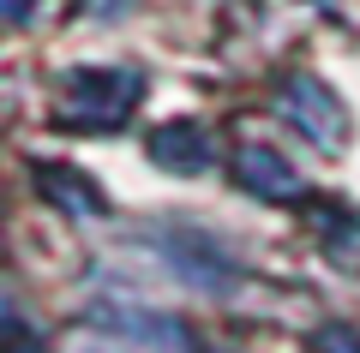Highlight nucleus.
I'll list each match as a JSON object with an SVG mask.
<instances>
[{
	"label": "nucleus",
	"mask_w": 360,
	"mask_h": 353,
	"mask_svg": "<svg viewBox=\"0 0 360 353\" xmlns=\"http://www.w3.org/2000/svg\"><path fill=\"white\" fill-rule=\"evenodd\" d=\"M132 102H139V78H127V72H78L66 84L60 120L66 126H115V120H127Z\"/></svg>",
	"instance_id": "obj_1"
},
{
	"label": "nucleus",
	"mask_w": 360,
	"mask_h": 353,
	"mask_svg": "<svg viewBox=\"0 0 360 353\" xmlns=\"http://www.w3.org/2000/svg\"><path fill=\"white\" fill-rule=\"evenodd\" d=\"M283 102H288V114L300 120V132H307L312 144H336V138H342V108H336V102L324 96L312 78H300Z\"/></svg>",
	"instance_id": "obj_2"
},
{
	"label": "nucleus",
	"mask_w": 360,
	"mask_h": 353,
	"mask_svg": "<svg viewBox=\"0 0 360 353\" xmlns=\"http://www.w3.org/2000/svg\"><path fill=\"white\" fill-rule=\"evenodd\" d=\"M150 162L174 168V174H193V168L210 162V144H205V132H198V126H186V120H168V126L150 132Z\"/></svg>",
	"instance_id": "obj_3"
},
{
	"label": "nucleus",
	"mask_w": 360,
	"mask_h": 353,
	"mask_svg": "<svg viewBox=\"0 0 360 353\" xmlns=\"http://www.w3.org/2000/svg\"><path fill=\"white\" fill-rule=\"evenodd\" d=\"M240 180L252 192H270V198H288V192H295V180H288V168H283V156H270V150H258V144H246L240 150Z\"/></svg>",
	"instance_id": "obj_4"
},
{
	"label": "nucleus",
	"mask_w": 360,
	"mask_h": 353,
	"mask_svg": "<svg viewBox=\"0 0 360 353\" xmlns=\"http://www.w3.org/2000/svg\"><path fill=\"white\" fill-rule=\"evenodd\" d=\"M42 192H49L54 204H66V210H78V215L103 210V192H96V186H78V180H72V168H49V180H42Z\"/></svg>",
	"instance_id": "obj_5"
}]
</instances>
